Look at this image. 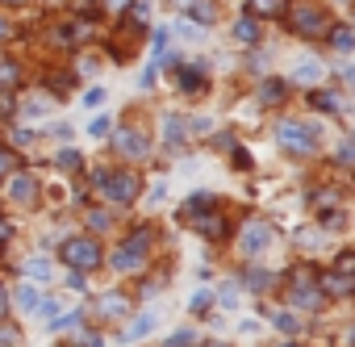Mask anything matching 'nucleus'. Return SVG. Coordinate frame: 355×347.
Listing matches in <instances>:
<instances>
[{"label":"nucleus","mask_w":355,"mask_h":347,"mask_svg":"<svg viewBox=\"0 0 355 347\" xmlns=\"http://www.w3.org/2000/svg\"><path fill=\"white\" fill-rule=\"evenodd\" d=\"M46 109H51V101H46V96H34V101H26V105H21V113H46Z\"/></svg>","instance_id":"nucleus-25"},{"label":"nucleus","mask_w":355,"mask_h":347,"mask_svg":"<svg viewBox=\"0 0 355 347\" xmlns=\"http://www.w3.org/2000/svg\"><path fill=\"white\" fill-rule=\"evenodd\" d=\"M76 322H80V314H63V318H59V322H55V330H71V326H76Z\"/></svg>","instance_id":"nucleus-32"},{"label":"nucleus","mask_w":355,"mask_h":347,"mask_svg":"<svg viewBox=\"0 0 355 347\" xmlns=\"http://www.w3.org/2000/svg\"><path fill=\"white\" fill-rule=\"evenodd\" d=\"M251 5V13L259 17V13H284V0H247Z\"/></svg>","instance_id":"nucleus-16"},{"label":"nucleus","mask_w":355,"mask_h":347,"mask_svg":"<svg viewBox=\"0 0 355 347\" xmlns=\"http://www.w3.org/2000/svg\"><path fill=\"white\" fill-rule=\"evenodd\" d=\"M189 343H193V330H180V335L171 339V347H189Z\"/></svg>","instance_id":"nucleus-33"},{"label":"nucleus","mask_w":355,"mask_h":347,"mask_svg":"<svg viewBox=\"0 0 355 347\" xmlns=\"http://www.w3.org/2000/svg\"><path fill=\"white\" fill-rule=\"evenodd\" d=\"M84 105H105V88H88L84 92Z\"/></svg>","instance_id":"nucleus-30"},{"label":"nucleus","mask_w":355,"mask_h":347,"mask_svg":"<svg viewBox=\"0 0 355 347\" xmlns=\"http://www.w3.org/2000/svg\"><path fill=\"white\" fill-rule=\"evenodd\" d=\"M268 247H272V230H268L263 222H251L247 235H243V251H247V255H259V251H268Z\"/></svg>","instance_id":"nucleus-9"},{"label":"nucleus","mask_w":355,"mask_h":347,"mask_svg":"<svg viewBox=\"0 0 355 347\" xmlns=\"http://www.w3.org/2000/svg\"><path fill=\"white\" fill-rule=\"evenodd\" d=\"M163 138H167V142H180V138H184V121H180V117H167V130H163Z\"/></svg>","instance_id":"nucleus-20"},{"label":"nucleus","mask_w":355,"mask_h":347,"mask_svg":"<svg viewBox=\"0 0 355 347\" xmlns=\"http://www.w3.org/2000/svg\"><path fill=\"white\" fill-rule=\"evenodd\" d=\"M21 80V67L17 63H0V84H17Z\"/></svg>","instance_id":"nucleus-23"},{"label":"nucleus","mask_w":355,"mask_h":347,"mask_svg":"<svg viewBox=\"0 0 355 347\" xmlns=\"http://www.w3.org/2000/svg\"><path fill=\"white\" fill-rule=\"evenodd\" d=\"M175 84H180L184 92H205V67L201 63H193V67H175Z\"/></svg>","instance_id":"nucleus-10"},{"label":"nucleus","mask_w":355,"mask_h":347,"mask_svg":"<svg viewBox=\"0 0 355 347\" xmlns=\"http://www.w3.org/2000/svg\"><path fill=\"white\" fill-rule=\"evenodd\" d=\"M284 92H288L284 80H263V84H259V101H263V105H280Z\"/></svg>","instance_id":"nucleus-12"},{"label":"nucleus","mask_w":355,"mask_h":347,"mask_svg":"<svg viewBox=\"0 0 355 347\" xmlns=\"http://www.w3.org/2000/svg\"><path fill=\"white\" fill-rule=\"evenodd\" d=\"M293 305H301V310H318L322 305V289L309 280V272L293 276Z\"/></svg>","instance_id":"nucleus-6"},{"label":"nucleus","mask_w":355,"mask_h":347,"mask_svg":"<svg viewBox=\"0 0 355 347\" xmlns=\"http://www.w3.org/2000/svg\"><path fill=\"white\" fill-rule=\"evenodd\" d=\"M113 146H117V151H121L125 159H142V155L150 151V142H146L142 134H134V130H121V134L113 138Z\"/></svg>","instance_id":"nucleus-8"},{"label":"nucleus","mask_w":355,"mask_h":347,"mask_svg":"<svg viewBox=\"0 0 355 347\" xmlns=\"http://www.w3.org/2000/svg\"><path fill=\"white\" fill-rule=\"evenodd\" d=\"M9 235H13V226H9V222H5V218H0V243H5V239H9Z\"/></svg>","instance_id":"nucleus-39"},{"label":"nucleus","mask_w":355,"mask_h":347,"mask_svg":"<svg viewBox=\"0 0 355 347\" xmlns=\"http://www.w3.org/2000/svg\"><path fill=\"white\" fill-rule=\"evenodd\" d=\"M26 268H30V276H38V280H46V276H51V264H46V260H30Z\"/></svg>","instance_id":"nucleus-26"},{"label":"nucleus","mask_w":355,"mask_h":347,"mask_svg":"<svg viewBox=\"0 0 355 347\" xmlns=\"http://www.w3.org/2000/svg\"><path fill=\"white\" fill-rule=\"evenodd\" d=\"M13 339H17V335H13V330H0V347H9V343H13Z\"/></svg>","instance_id":"nucleus-40"},{"label":"nucleus","mask_w":355,"mask_h":347,"mask_svg":"<svg viewBox=\"0 0 355 347\" xmlns=\"http://www.w3.org/2000/svg\"><path fill=\"white\" fill-rule=\"evenodd\" d=\"M55 163H59L63 171H76V167H80V155H76V151H59V155H55Z\"/></svg>","instance_id":"nucleus-22"},{"label":"nucleus","mask_w":355,"mask_h":347,"mask_svg":"<svg viewBox=\"0 0 355 347\" xmlns=\"http://www.w3.org/2000/svg\"><path fill=\"white\" fill-rule=\"evenodd\" d=\"M101 310H105V314H125L130 305H125V297H105V301H101Z\"/></svg>","instance_id":"nucleus-24"},{"label":"nucleus","mask_w":355,"mask_h":347,"mask_svg":"<svg viewBox=\"0 0 355 347\" xmlns=\"http://www.w3.org/2000/svg\"><path fill=\"white\" fill-rule=\"evenodd\" d=\"M13 142H21V146H26V142H34V134H30V130H13Z\"/></svg>","instance_id":"nucleus-35"},{"label":"nucleus","mask_w":355,"mask_h":347,"mask_svg":"<svg viewBox=\"0 0 355 347\" xmlns=\"http://www.w3.org/2000/svg\"><path fill=\"white\" fill-rule=\"evenodd\" d=\"M9 197H13L17 205H34V197H38V180L30 176V171H21V176L13 171V176H9Z\"/></svg>","instance_id":"nucleus-7"},{"label":"nucleus","mask_w":355,"mask_h":347,"mask_svg":"<svg viewBox=\"0 0 355 347\" xmlns=\"http://www.w3.org/2000/svg\"><path fill=\"white\" fill-rule=\"evenodd\" d=\"M59 260H63V264H71V268H96L101 247H96V239L76 235V239H67V243L59 247Z\"/></svg>","instance_id":"nucleus-5"},{"label":"nucleus","mask_w":355,"mask_h":347,"mask_svg":"<svg viewBox=\"0 0 355 347\" xmlns=\"http://www.w3.org/2000/svg\"><path fill=\"white\" fill-rule=\"evenodd\" d=\"M234 38L239 42H259V17H239V26H234Z\"/></svg>","instance_id":"nucleus-13"},{"label":"nucleus","mask_w":355,"mask_h":347,"mask_svg":"<svg viewBox=\"0 0 355 347\" xmlns=\"http://www.w3.org/2000/svg\"><path fill=\"white\" fill-rule=\"evenodd\" d=\"M293 80H322V63H301Z\"/></svg>","instance_id":"nucleus-21"},{"label":"nucleus","mask_w":355,"mask_h":347,"mask_svg":"<svg viewBox=\"0 0 355 347\" xmlns=\"http://www.w3.org/2000/svg\"><path fill=\"white\" fill-rule=\"evenodd\" d=\"M318 289H330L334 297H347V289H351V276H338V272H326V276L318 280Z\"/></svg>","instance_id":"nucleus-14"},{"label":"nucleus","mask_w":355,"mask_h":347,"mask_svg":"<svg viewBox=\"0 0 355 347\" xmlns=\"http://www.w3.org/2000/svg\"><path fill=\"white\" fill-rule=\"evenodd\" d=\"M209 301H214V297H209V293H201V297H197V301H193V310H197V314H201V310H209Z\"/></svg>","instance_id":"nucleus-36"},{"label":"nucleus","mask_w":355,"mask_h":347,"mask_svg":"<svg viewBox=\"0 0 355 347\" xmlns=\"http://www.w3.org/2000/svg\"><path fill=\"white\" fill-rule=\"evenodd\" d=\"M105 5H109L113 13H121V9H130V5H134V0H105Z\"/></svg>","instance_id":"nucleus-34"},{"label":"nucleus","mask_w":355,"mask_h":347,"mask_svg":"<svg viewBox=\"0 0 355 347\" xmlns=\"http://www.w3.org/2000/svg\"><path fill=\"white\" fill-rule=\"evenodd\" d=\"M146 260H150V230H146V226L134 230V235L113 251V268H117V272H138V268H146Z\"/></svg>","instance_id":"nucleus-2"},{"label":"nucleus","mask_w":355,"mask_h":347,"mask_svg":"<svg viewBox=\"0 0 355 347\" xmlns=\"http://www.w3.org/2000/svg\"><path fill=\"white\" fill-rule=\"evenodd\" d=\"M150 326H155V314H142V318H138V322H134V326L125 330V339H142V335H146Z\"/></svg>","instance_id":"nucleus-19"},{"label":"nucleus","mask_w":355,"mask_h":347,"mask_svg":"<svg viewBox=\"0 0 355 347\" xmlns=\"http://www.w3.org/2000/svg\"><path fill=\"white\" fill-rule=\"evenodd\" d=\"M92 189L105 197V201H113V205H130L134 197H138V176L125 167H113V171H96L92 176Z\"/></svg>","instance_id":"nucleus-1"},{"label":"nucleus","mask_w":355,"mask_h":347,"mask_svg":"<svg viewBox=\"0 0 355 347\" xmlns=\"http://www.w3.org/2000/svg\"><path fill=\"white\" fill-rule=\"evenodd\" d=\"M88 226L92 230H109L113 226V214L109 210H88Z\"/></svg>","instance_id":"nucleus-17"},{"label":"nucleus","mask_w":355,"mask_h":347,"mask_svg":"<svg viewBox=\"0 0 355 347\" xmlns=\"http://www.w3.org/2000/svg\"><path fill=\"white\" fill-rule=\"evenodd\" d=\"M276 326H280L284 335H293V330H297V318H293L288 310H280V314H276Z\"/></svg>","instance_id":"nucleus-27"},{"label":"nucleus","mask_w":355,"mask_h":347,"mask_svg":"<svg viewBox=\"0 0 355 347\" xmlns=\"http://www.w3.org/2000/svg\"><path fill=\"white\" fill-rule=\"evenodd\" d=\"M9 38H13V26H9L5 17H0V42H9Z\"/></svg>","instance_id":"nucleus-37"},{"label":"nucleus","mask_w":355,"mask_h":347,"mask_svg":"<svg viewBox=\"0 0 355 347\" xmlns=\"http://www.w3.org/2000/svg\"><path fill=\"white\" fill-rule=\"evenodd\" d=\"M280 146H288L293 155H313L318 151V126H309V121H280Z\"/></svg>","instance_id":"nucleus-3"},{"label":"nucleus","mask_w":355,"mask_h":347,"mask_svg":"<svg viewBox=\"0 0 355 347\" xmlns=\"http://www.w3.org/2000/svg\"><path fill=\"white\" fill-rule=\"evenodd\" d=\"M0 171H13V155L9 151H0Z\"/></svg>","instance_id":"nucleus-38"},{"label":"nucleus","mask_w":355,"mask_h":347,"mask_svg":"<svg viewBox=\"0 0 355 347\" xmlns=\"http://www.w3.org/2000/svg\"><path fill=\"white\" fill-rule=\"evenodd\" d=\"M288 22H293V30H297V34H305V38H322V34L330 30L326 13H322V9H313V5H305V0L288 5Z\"/></svg>","instance_id":"nucleus-4"},{"label":"nucleus","mask_w":355,"mask_h":347,"mask_svg":"<svg viewBox=\"0 0 355 347\" xmlns=\"http://www.w3.org/2000/svg\"><path fill=\"white\" fill-rule=\"evenodd\" d=\"M109 126H113L109 117H92V126H88V134H92V138H101V134H109Z\"/></svg>","instance_id":"nucleus-29"},{"label":"nucleus","mask_w":355,"mask_h":347,"mask_svg":"<svg viewBox=\"0 0 355 347\" xmlns=\"http://www.w3.org/2000/svg\"><path fill=\"white\" fill-rule=\"evenodd\" d=\"M338 105H343V101H338L334 92H318V96H313V109H322V113H334Z\"/></svg>","instance_id":"nucleus-18"},{"label":"nucleus","mask_w":355,"mask_h":347,"mask_svg":"<svg viewBox=\"0 0 355 347\" xmlns=\"http://www.w3.org/2000/svg\"><path fill=\"white\" fill-rule=\"evenodd\" d=\"M17 305H21L26 314H34V310L42 305V293H38L34 285H21V289H17Z\"/></svg>","instance_id":"nucleus-15"},{"label":"nucleus","mask_w":355,"mask_h":347,"mask_svg":"<svg viewBox=\"0 0 355 347\" xmlns=\"http://www.w3.org/2000/svg\"><path fill=\"white\" fill-rule=\"evenodd\" d=\"M5 5H17V0H5Z\"/></svg>","instance_id":"nucleus-42"},{"label":"nucleus","mask_w":355,"mask_h":347,"mask_svg":"<svg viewBox=\"0 0 355 347\" xmlns=\"http://www.w3.org/2000/svg\"><path fill=\"white\" fill-rule=\"evenodd\" d=\"M9 314V297H5V289H0V318Z\"/></svg>","instance_id":"nucleus-41"},{"label":"nucleus","mask_w":355,"mask_h":347,"mask_svg":"<svg viewBox=\"0 0 355 347\" xmlns=\"http://www.w3.org/2000/svg\"><path fill=\"white\" fill-rule=\"evenodd\" d=\"M247 280H251V289H268V280H272V276H268V272H251Z\"/></svg>","instance_id":"nucleus-31"},{"label":"nucleus","mask_w":355,"mask_h":347,"mask_svg":"<svg viewBox=\"0 0 355 347\" xmlns=\"http://www.w3.org/2000/svg\"><path fill=\"white\" fill-rule=\"evenodd\" d=\"M180 9L189 13V22L197 17V26H209L214 22V5H209V0H180Z\"/></svg>","instance_id":"nucleus-11"},{"label":"nucleus","mask_w":355,"mask_h":347,"mask_svg":"<svg viewBox=\"0 0 355 347\" xmlns=\"http://www.w3.org/2000/svg\"><path fill=\"white\" fill-rule=\"evenodd\" d=\"M334 46H338V51H351V30H347V26L334 30Z\"/></svg>","instance_id":"nucleus-28"}]
</instances>
